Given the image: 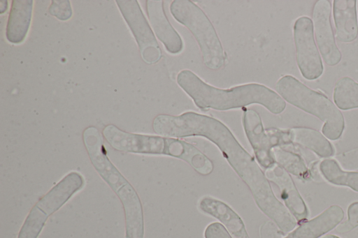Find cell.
Masks as SVG:
<instances>
[{"instance_id":"obj_6","label":"cell","mask_w":358,"mask_h":238,"mask_svg":"<svg viewBox=\"0 0 358 238\" xmlns=\"http://www.w3.org/2000/svg\"><path fill=\"white\" fill-rule=\"evenodd\" d=\"M85 184L83 177L71 172L54 186L32 207L18 238H37L49 216L62 207Z\"/></svg>"},{"instance_id":"obj_20","label":"cell","mask_w":358,"mask_h":238,"mask_svg":"<svg viewBox=\"0 0 358 238\" xmlns=\"http://www.w3.org/2000/svg\"><path fill=\"white\" fill-rule=\"evenodd\" d=\"M275 163L287 172L303 180H310L311 174L303 158L297 154L280 147L272 149Z\"/></svg>"},{"instance_id":"obj_17","label":"cell","mask_w":358,"mask_h":238,"mask_svg":"<svg viewBox=\"0 0 358 238\" xmlns=\"http://www.w3.org/2000/svg\"><path fill=\"white\" fill-rule=\"evenodd\" d=\"M32 8V0L13 1L6 27L9 42L18 44L24 40L29 28Z\"/></svg>"},{"instance_id":"obj_25","label":"cell","mask_w":358,"mask_h":238,"mask_svg":"<svg viewBox=\"0 0 358 238\" xmlns=\"http://www.w3.org/2000/svg\"><path fill=\"white\" fill-rule=\"evenodd\" d=\"M204 235L205 238H231L223 225L216 222L207 226Z\"/></svg>"},{"instance_id":"obj_2","label":"cell","mask_w":358,"mask_h":238,"mask_svg":"<svg viewBox=\"0 0 358 238\" xmlns=\"http://www.w3.org/2000/svg\"><path fill=\"white\" fill-rule=\"evenodd\" d=\"M176 81L201 110H228L259 104L277 114L282 112L286 107L285 101L278 94L260 84L250 83L220 89L207 84L189 70H181Z\"/></svg>"},{"instance_id":"obj_23","label":"cell","mask_w":358,"mask_h":238,"mask_svg":"<svg viewBox=\"0 0 358 238\" xmlns=\"http://www.w3.org/2000/svg\"><path fill=\"white\" fill-rule=\"evenodd\" d=\"M50 13L61 20L69 19L72 15L69 1H52L49 8Z\"/></svg>"},{"instance_id":"obj_16","label":"cell","mask_w":358,"mask_h":238,"mask_svg":"<svg viewBox=\"0 0 358 238\" xmlns=\"http://www.w3.org/2000/svg\"><path fill=\"white\" fill-rule=\"evenodd\" d=\"M333 15L336 36L339 41L350 43L358 35L357 1L355 0H334Z\"/></svg>"},{"instance_id":"obj_15","label":"cell","mask_w":358,"mask_h":238,"mask_svg":"<svg viewBox=\"0 0 358 238\" xmlns=\"http://www.w3.org/2000/svg\"><path fill=\"white\" fill-rule=\"evenodd\" d=\"M199 208L218 219L234 238H248L241 217L224 202L212 197H204L199 202Z\"/></svg>"},{"instance_id":"obj_1","label":"cell","mask_w":358,"mask_h":238,"mask_svg":"<svg viewBox=\"0 0 358 238\" xmlns=\"http://www.w3.org/2000/svg\"><path fill=\"white\" fill-rule=\"evenodd\" d=\"M154 131L170 137L202 136L220 149L222 154L240 177L250 174L257 163L237 141L231 131L213 117L186 112L178 116L159 114L152 124Z\"/></svg>"},{"instance_id":"obj_21","label":"cell","mask_w":358,"mask_h":238,"mask_svg":"<svg viewBox=\"0 0 358 238\" xmlns=\"http://www.w3.org/2000/svg\"><path fill=\"white\" fill-rule=\"evenodd\" d=\"M333 98L339 109L358 108V82L349 77L339 78L334 86Z\"/></svg>"},{"instance_id":"obj_8","label":"cell","mask_w":358,"mask_h":238,"mask_svg":"<svg viewBox=\"0 0 358 238\" xmlns=\"http://www.w3.org/2000/svg\"><path fill=\"white\" fill-rule=\"evenodd\" d=\"M296 58L303 77L313 80L323 73V64L313 35V21L308 17H300L293 27Z\"/></svg>"},{"instance_id":"obj_12","label":"cell","mask_w":358,"mask_h":238,"mask_svg":"<svg viewBox=\"0 0 358 238\" xmlns=\"http://www.w3.org/2000/svg\"><path fill=\"white\" fill-rule=\"evenodd\" d=\"M265 175L278 187L281 198L296 221L306 220L308 216V209L289 173L275 163L266 170Z\"/></svg>"},{"instance_id":"obj_4","label":"cell","mask_w":358,"mask_h":238,"mask_svg":"<svg viewBox=\"0 0 358 238\" xmlns=\"http://www.w3.org/2000/svg\"><path fill=\"white\" fill-rule=\"evenodd\" d=\"M276 90L287 102L320 119L323 135L338 140L344 129V118L337 106L324 94L314 91L294 77L287 75L276 83Z\"/></svg>"},{"instance_id":"obj_14","label":"cell","mask_w":358,"mask_h":238,"mask_svg":"<svg viewBox=\"0 0 358 238\" xmlns=\"http://www.w3.org/2000/svg\"><path fill=\"white\" fill-rule=\"evenodd\" d=\"M344 212L338 205H332L314 218L302 223L285 238H319L336 228Z\"/></svg>"},{"instance_id":"obj_26","label":"cell","mask_w":358,"mask_h":238,"mask_svg":"<svg viewBox=\"0 0 358 238\" xmlns=\"http://www.w3.org/2000/svg\"><path fill=\"white\" fill-rule=\"evenodd\" d=\"M322 238H340V237H338V236H336L334 235H327L322 237Z\"/></svg>"},{"instance_id":"obj_9","label":"cell","mask_w":358,"mask_h":238,"mask_svg":"<svg viewBox=\"0 0 358 238\" xmlns=\"http://www.w3.org/2000/svg\"><path fill=\"white\" fill-rule=\"evenodd\" d=\"M116 3L136 38L143 59L148 64L158 62L162 50L138 1L118 0Z\"/></svg>"},{"instance_id":"obj_19","label":"cell","mask_w":358,"mask_h":238,"mask_svg":"<svg viewBox=\"0 0 358 238\" xmlns=\"http://www.w3.org/2000/svg\"><path fill=\"white\" fill-rule=\"evenodd\" d=\"M321 175L329 183L358 192V172L343 170L336 160L325 159L319 165Z\"/></svg>"},{"instance_id":"obj_7","label":"cell","mask_w":358,"mask_h":238,"mask_svg":"<svg viewBox=\"0 0 358 238\" xmlns=\"http://www.w3.org/2000/svg\"><path fill=\"white\" fill-rule=\"evenodd\" d=\"M243 125L255 157L265 170L276 163L272 149L292 144L289 130L264 129L259 114L252 109H246L243 114Z\"/></svg>"},{"instance_id":"obj_18","label":"cell","mask_w":358,"mask_h":238,"mask_svg":"<svg viewBox=\"0 0 358 238\" xmlns=\"http://www.w3.org/2000/svg\"><path fill=\"white\" fill-rule=\"evenodd\" d=\"M289 131L291 143L308 149L322 158L334 154L333 146L319 131L306 127H295Z\"/></svg>"},{"instance_id":"obj_3","label":"cell","mask_w":358,"mask_h":238,"mask_svg":"<svg viewBox=\"0 0 358 238\" xmlns=\"http://www.w3.org/2000/svg\"><path fill=\"white\" fill-rule=\"evenodd\" d=\"M83 137L92 165L122 204L125 214L126 238H143V214L137 193L107 157L98 129L94 126L87 127Z\"/></svg>"},{"instance_id":"obj_24","label":"cell","mask_w":358,"mask_h":238,"mask_svg":"<svg viewBox=\"0 0 358 238\" xmlns=\"http://www.w3.org/2000/svg\"><path fill=\"white\" fill-rule=\"evenodd\" d=\"M336 161L345 169L358 170V148L338 154Z\"/></svg>"},{"instance_id":"obj_22","label":"cell","mask_w":358,"mask_h":238,"mask_svg":"<svg viewBox=\"0 0 358 238\" xmlns=\"http://www.w3.org/2000/svg\"><path fill=\"white\" fill-rule=\"evenodd\" d=\"M358 226V202L352 203L348 209V220L337 225L336 231L346 233Z\"/></svg>"},{"instance_id":"obj_11","label":"cell","mask_w":358,"mask_h":238,"mask_svg":"<svg viewBox=\"0 0 358 238\" xmlns=\"http://www.w3.org/2000/svg\"><path fill=\"white\" fill-rule=\"evenodd\" d=\"M103 135L116 150L145 154H161L164 137L141 135L123 131L114 125H108Z\"/></svg>"},{"instance_id":"obj_5","label":"cell","mask_w":358,"mask_h":238,"mask_svg":"<svg viewBox=\"0 0 358 238\" xmlns=\"http://www.w3.org/2000/svg\"><path fill=\"white\" fill-rule=\"evenodd\" d=\"M170 11L194 36L204 65L213 70L222 68L227 59L225 52L213 24L201 8L189 0H175Z\"/></svg>"},{"instance_id":"obj_10","label":"cell","mask_w":358,"mask_h":238,"mask_svg":"<svg viewBox=\"0 0 358 238\" xmlns=\"http://www.w3.org/2000/svg\"><path fill=\"white\" fill-rule=\"evenodd\" d=\"M313 24L316 43L324 62L331 66L337 65L342 57L336 44L331 24V3L317 1L313 9Z\"/></svg>"},{"instance_id":"obj_13","label":"cell","mask_w":358,"mask_h":238,"mask_svg":"<svg viewBox=\"0 0 358 238\" xmlns=\"http://www.w3.org/2000/svg\"><path fill=\"white\" fill-rule=\"evenodd\" d=\"M146 10L151 26L168 52L178 54L183 50V41L169 22L162 0L146 1Z\"/></svg>"}]
</instances>
